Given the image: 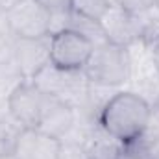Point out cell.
I'll list each match as a JSON object with an SVG mask.
<instances>
[{"mask_svg": "<svg viewBox=\"0 0 159 159\" xmlns=\"http://www.w3.org/2000/svg\"><path fill=\"white\" fill-rule=\"evenodd\" d=\"M0 159H19V157H17L13 152H6V154H2V156H0Z\"/></svg>", "mask_w": 159, "mask_h": 159, "instance_id": "cell-12", "label": "cell"}, {"mask_svg": "<svg viewBox=\"0 0 159 159\" xmlns=\"http://www.w3.org/2000/svg\"><path fill=\"white\" fill-rule=\"evenodd\" d=\"M50 100L34 80H20L7 96V113L20 128L37 129L43 111Z\"/></svg>", "mask_w": 159, "mask_h": 159, "instance_id": "cell-5", "label": "cell"}, {"mask_svg": "<svg viewBox=\"0 0 159 159\" xmlns=\"http://www.w3.org/2000/svg\"><path fill=\"white\" fill-rule=\"evenodd\" d=\"M74 120H76V115H74L72 106L69 102L50 94V100H48V104L43 111V117H41L37 129L50 135V137H56V139L63 141L69 135V131L72 129Z\"/></svg>", "mask_w": 159, "mask_h": 159, "instance_id": "cell-9", "label": "cell"}, {"mask_svg": "<svg viewBox=\"0 0 159 159\" xmlns=\"http://www.w3.org/2000/svg\"><path fill=\"white\" fill-rule=\"evenodd\" d=\"M94 43L76 30H61L50 35V63L65 72H81Z\"/></svg>", "mask_w": 159, "mask_h": 159, "instance_id": "cell-4", "label": "cell"}, {"mask_svg": "<svg viewBox=\"0 0 159 159\" xmlns=\"http://www.w3.org/2000/svg\"><path fill=\"white\" fill-rule=\"evenodd\" d=\"M85 159H100V157H93V156H87Z\"/></svg>", "mask_w": 159, "mask_h": 159, "instance_id": "cell-13", "label": "cell"}, {"mask_svg": "<svg viewBox=\"0 0 159 159\" xmlns=\"http://www.w3.org/2000/svg\"><path fill=\"white\" fill-rule=\"evenodd\" d=\"M15 59L22 78H35L50 63V35L43 39H17Z\"/></svg>", "mask_w": 159, "mask_h": 159, "instance_id": "cell-8", "label": "cell"}, {"mask_svg": "<svg viewBox=\"0 0 159 159\" xmlns=\"http://www.w3.org/2000/svg\"><path fill=\"white\" fill-rule=\"evenodd\" d=\"M111 4L113 0H72V11L81 17L100 20Z\"/></svg>", "mask_w": 159, "mask_h": 159, "instance_id": "cell-10", "label": "cell"}, {"mask_svg": "<svg viewBox=\"0 0 159 159\" xmlns=\"http://www.w3.org/2000/svg\"><path fill=\"white\" fill-rule=\"evenodd\" d=\"M13 154L19 159H63V141L24 128L15 141Z\"/></svg>", "mask_w": 159, "mask_h": 159, "instance_id": "cell-7", "label": "cell"}, {"mask_svg": "<svg viewBox=\"0 0 159 159\" xmlns=\"http://www.w3.org/2000/svg\"><path fill=\"white\" fill-rule=\"evenodd\" d=\"M100 24L106 34V39L126 48L143 37V20L139 13H131L115 2L100 19Z\"/></svg>", "mask_w": 159, "mask_h": 159, "instance_id": "cell-6", "label": "cell"}, {"mask_svg": "<svg viewBox=\"0 0 159 159\" xmlns=\"http://www.w3.org/2000/svg\"><path fill=\"white\" fill-rule=\"evenodd\" d=\"M131 59L126 46L115 43H100L94 44V50L83 67V76L87 81L100 87H117L129 78Z\"/></svg>", "mask_w": 159, "mask_h": 159, "instance_id": "cell-2", "label": "cell"}, {"mask_svg": "<svg viewBox=\"0 0 159 159\" xmlns=\"http://www.w3.org/2000/svg\"><path fill=\"white\" fill-rule=\"evenodd\" d=\"M150 113L152 106L146 98L131 91H120L107 98L102 106L100 128L124 146L143 135L150 120Z\"/></svg>", "mask_w": 159, "mask_h": 159, "instance_id": "cell-1", "label": "cell"}, {"mask_svg": "<svg viewBox=\"0 0 159 159\" xmlns=\"http://www.w3.org/2000/svg\"><path fill=\"white\" fill-rule=\"evenodd\" d=\"M52 15L35 0H13L6 9V26L17 39H43L50 35Z\"/></svg>", "mask_w": 159, "mask_h": 159, "instance_id": "cell-3", "label": "cell"}, {"mask_svg": "<svg viewBox=\"0 0 159 159\" xmlns=\"http://www.w3.org/2000/svg\"><path fill=\"white\" fill-rule=\"evenodd\" d=\"M50 15H61L72 11V0H35Z\"/></svg>", "mask_w": 159, "mask_h": 159, "instance_id": "cell-11", "label": "cell"}]
</instances>
